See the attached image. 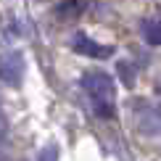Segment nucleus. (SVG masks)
Here are the masks:
<instances>
[{
  "instance_id": "f03ea898",
  "label": "nucleus",
  "mask_w": 161,
  "mask_h": 161,
  "mask_svg": "<svg viewBox=\"0 0 161 161\" xmlns=\"http://www.w3.org/2000/svg\"><path fill=\"white\" fill-rule=\"evenodd\" d=\"M0 79L8 87H19L24 79V56L19 50L0 53Z\"/></svg>"
},
{
  "instance_id": "0eeeda50",
  "label": "nucleus",
  "mask_w": 161,
  "mask_h": 161,
  "mask_svg": "<svg viewBox=\"0 0 161 161\" xmlns=\"http://www.w3.org/2000/svg\"><path fill=\"white\" fill-rule=\"evenodd\" d=\"M79 11H82V5H79L77 0H61V5H58V16H64V19L77 16Z\"/></svg>"
},
{
  "instance_id": "6e6552de",
  "label": "nucleus",
  "mask_w": 161,
  "mask_h": 161,
  "mask_svg": "<svg viewBox=\"0 0 161 161\" xmlns=\"http://www.w3.org/2000/svg\"><path fill=\"white\" fill-rule=\"evenodd\" d=\"M37 161H58V148H56V145H48V148L40 153Z\"/></svg>"
},
{
  "instance_id": "7ed1b4c3",
  "label": "nucleus",
  "mask_w": 161,
  "mask_h": 161,
  "mask_svg": "<svg viewBox=\"0 0 161 161\" xmlns=\"http://www.w3.org/2000/svg\"><path fill=\"white\" fill-rule=\"evenodd\" d=\"M137 130L145 137L161 135V108H153V106L137 108Z\"/></svg>"
},
{
  "instance_id": "39448f33",
  "label": "nucleus",
  "mask_w": 161,
  "mask_h": 161,
  "mask_svg": "<svg viewBox=\"0 0 161 161\" xmlns=\"http://www.w3.org/2000/svg\"><path fill=\"white\" fill-rule=\"evenodd\" d=\"M143 37L148 45H161V21H145L143 24Z\"/></svg>"
},
{
  "instance_id": "9d476101",
  "label": "nucleus",
  "mask_w": 161,
  "mask_h": 161,
  "mask_svg": "<svg viewBox=\"0 0 161 161\" xmlns=\"http://www.w3.org/2000/svg\"><path fill=\"white\" fill-rule=\"evenodd\" d=\"M0 161H8V156H5V153H0Z\"/></svg>"
},
{
  "instance_id": "1a4fd4ad",
  "label": "nucleus",
  "mask_w": 161,
  "mask_h": 161,
  "mask_svg": "<svg viewBox=\"0 0 161 161\" xmlns=\"http://www.w3.org/2000/svg\"><path fill=\"white\" fill-rule=\"evenodd\" d=\"M5 137V122H0V140Z\"/></svg>"
},
{
  "instance_id": "423d86ee",
  "label": "nucleus",
  "mask_w": 161,
  "mask_h": 161,
  "mask_svg": "<svg viewBox=\"0 0 161 161\" xmlns=\"http://www.w3.org/2000/svg\"><path fill=\"white\" fill-rule=\"evenodd\" d=\"M116 71H119V77H122L124 87H132V85H135V71H132V64L119 61V64H116Z\"/></svg>"
},
{
  "instance_id": "20e7f679",
  "label": "nucleus",
  "mask_w": 161,
  "mask_h": 161,
  "mask_svg": "<svg viewBox=\"0 0 161 161\" xmlns=\"http://www.w3.org/2000/svg\"><path fill=\"white\" fill-rule=\"evenodd\" d=\"M79 56H87V58H108L111 53H114V48L111 45H100V42H95V40H90L87 35H79L74 37V45H71Z\"/></svg>"
},
{
  "instance_id": "f257e3e1",
  "label": "nucleus",
  "mask_w": 161,
  "mask_h": 161,
  "mask_svg": "<svg viewBox=\"0 0 161 161\" xmlns=\"http://www.w3.org/2000/svg\"><path fill=\"white\" fill-rule=\"evenodd\" d=\"M82 87L92 103V111L103 119H111L116 114V87L114 77L106 71H87L82 74Z\"/></svg>"
}]
</instances>
